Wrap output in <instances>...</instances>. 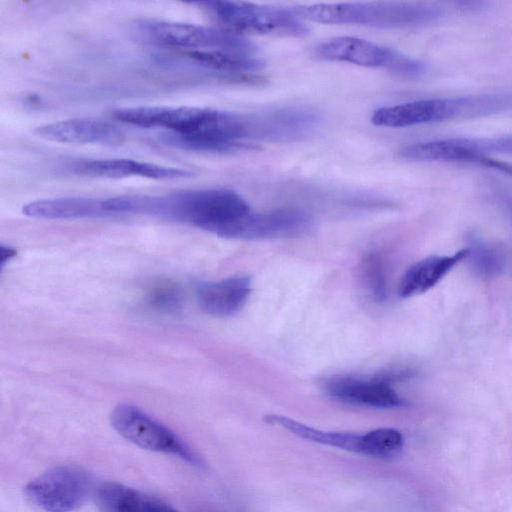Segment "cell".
Masks as SVG:
<instances>
[{"label": "cell", "instance_id": "obj_3", "mask_svg": "<svg viewBox=\"0 0 512 512\" xmlns=\"http://www.w3.org/2000/svg\"><path fill=\"white\" fill-rule=\"evenodd\" d=\"M129 34L139 42L187 51H223L258 55L257 47L235 33L202 25L140 20L129 26Z\"/></svg>", "mask_w": 512, "mask_h": 512}, {"label": "cell", "instance_id": "obj_26", "mask_svg": "<svg viewBox=\"0 0 512 512\" xmlns=\"http://www.w3.org/2000/svg\"><path fill=\"white\" fill-rule=\"evenodd\" d=\"M15 255V251L12 250L10 247H4L1 248V262L2 265H4V261L11 259Z\"/></svg>", "mask_w": 512, "mask_h": 512}, {"label": "cell", "instance_id": "obj_24", "mask_svg": "<svg viewBox=\"0 0 512 512\" xmlns=\"http://www.w3.org/2000/svg\"><path fill=\"white\" fill-rule=\"evenodd\" d=\"M494 200L512 222V196L508 193L497 191L494 193Z\"/></svg>", "mask_w": 512, "mask_h": 512}, {"label": "cell", "instance_id": "obj_12", "mask_svg": "<svg viewBox=\"0 0 512 512\" xmlns=\"http://www.w3.org/2000/svg\"><path fill=\"white\" fill-rule=\"evenodd\" d=\"M251 138L293 139L309 133L319 122L315 111L282 108L248 115Z\"/></svg>", "mask_w": 512, "mask_h": 512}, {"label": "cell", "instance_id": "obj_19", "mask_svg": "<svg viewBox=\"0 0 512 512\" xmlns=\"http://www.w3.org/2000/svg\"><path fill=\"white\" fill-rule=\"evenodd\" d=\"M263 419L266 423L278 425L305 440L364 454L363 435L361 434L324 431L279 414H267Z\"/></svg>", "mask_w": 512, "mask_h": 512}, {"label": "cell", "instance_id": "obj_23", "mask_svg": "<svg viewBox=\"0 0 512 512\" xmlns=\"http://www.w3.org/2000/svg\"><path fill=\"white\" fill-rule=\"evenodd\" d=\"M475 249H470V254L474 256L473 264L481 274L491 275L497 273L502 266V259L495 250L478 244Z\"/></svg>", "mask_w": 512, "mask_h": 512}, {"label": "cell", "instance_id": "obj_7", "mask_svg": "<svg viewBox=\"0 0 512 512\" xmlns=\"http://www.w3.org/2000/svg\"><path fill=\"white\" fill-rule=\"evenodd\" d=\"M92 489L90 474L75 465L55 466L24 487L26 498L45 512H72L87 499Z\"/></svg>", "mask_w": 512, "mask_h": 512}, {"label": "cell", "instance_id": "obj_1", "mask_svg": "<svg viewBox=\"0 0 512 512\" xmlns=\"http://www.w3.org/2000/svg\"><path fill=\"white\" fill-rule=\"evenodd\" d=\"M251 212L238 193L224 188L176 191L161 196L137 195L136 214L166 218L233 239Z\"/></svg>", "mask_w": 512, "mask_h": 512}, {"label": "cell", "instance_id": "obj_2", "mask_svg": "<svg viewBox=\"0 0 512 512\" xmlns=\"http://www.w3.org/2000/svg\"><path fill=\"white\" fill-rule=\"evenodd\" d=\"M302 20L384 28L423 27L441 22L446 11L437 5L407 2L314 4L293 9Z\"/></svg>", "mask_w": 512, "mask_h": 512}, {"label": "cell", "instance_id": "obj_20", "mask_svg": "<svg viewBox=\"0 0 512 512\" xmlns=\"http://www.w3.org/2000/svg\"><path fill=\"white\" fill-rule=\"evenodd\" d=\"M404 439L394 428H377L363 435L364 455L388 459L402 449Z\"/></svg>", "mask_w": 512, "mask_h": 512}, {"label": "cell", "instance_id": "obj_17", "mask_svg": "<svg viewBox=\"0 0 512 512\" xmlns=\"http://www.w3.org/2000/svg\"><path fill=\"white\" fill-rule=\"evenodd\" d=\"M23 214L42 219H77L106 216L102 199L88 197H60L27 203Z\"/></svg>", "mask_w": 512, "mask_h": 512}, {"label": "cell", "instance_id": "obj_18", "mask_svg": "<svg viewBox=\"0 0 512 512\" xmlns=\"http://www.w3.org/2000/svg\"><path fill=\"white\" fill-rule=\"evenodd\" d=\"M493 154L512 155V135L486 138L457 137L449 140L451 162L489 168Z\"/></svg>", "mask_w": 512, "mask_h": 512}, {"label": "cell", "instance_id": "obj_22", "mask_svg": "<svg viewBox=\"0 0 512 512\" xmlns=\"http://www.w3.org/2000/svg\"><path fill=\"white\" fill-rule=\"evenodd\" d=\"M362 276L373 298L384 300L386 296V279L384 263L377 254H369L362 264Z\"/></svg>", "mask_w": 512, "mask_h": 512}, {"label": "cell", "instance_id": "obj_16", "mask_svg": "<svg viewBox=\"0 0 512 512\" xmlns=\"http://www.w3.org/2000/svg\"><path fill=\"white\" fill-rule=\"evenodd\" d=\"M96 501L102 512H181L158 498L116 482L100 485Z\"/></svg>", "mask_w": 512, "mask_h": 512}, {"label": "cell", "instance_id": "obj_11", "mask_svg": "<svg viewBox=\"0 0 512 512\" xmlns=\"http://www.w3.org/2000/svg\"><path fill=\"white\" fill-rule=\"evenodd\" d=\"M454 119L451 97L421 99L376 109L371 122L376 126L401 128Z\"/></svg>", "mask_w": 512, "mask_h": 512}, {"label": "cell", "instance_id": "obj_13", "mask_svg": "<svg viewBox=\"0 0 512 512\" xmlns=\"http://www.w3.org/2000/svg\"><path fill=\"white\" fill-rule=\"evenodd\" d=\"M34 132L42 139L68 144H114L124 136L117 126L90 118L61 120L41 125Z\"/></svg>", "mask_w": 512, "mask_h": 512}, {"label": "cell", "instance_id": "obj_15", "mask_svg": "<svg viewBox=\"0 0 512 512\" xmlns=\"http://www.w3.org/2000/svg\"><path fill=\"white\" fill-rule=\"evenodd\" d=\"M469 254L470 249L465 248L450 256H430L414 263L399 282V295L408 298L428 291Z\"/></svg>", "mask_w": 512, "mask_h": 512}, {"label": "cell", "instance_id": "obj_8", "mask_svg": "<svg viewBox=\"0 0 512 512\" xmlns=\"http://www.w3.org/2000/svg\"><path fill=\"white\" fill-rule=\"evenodd\" d=\"M406 372H386L373 377L336 376L325 382L326 393L345 403L373 407L396 408L405 401L393 389L395 380L405 377Z\"/></svg>", "mask_w": 512, "mask_h": 512}, {"label": "cell", "instance_id": "obj_10", "mask_svg": "<svg viewBox=\"0 0 512 512\" xmlns=\"http://www.w3.org/2000/svg\"><path fill=\"white\" fill-rule=\"evenodd\" d=\"M69 168L76 175L106 179L142 177L154 180H175L188 178L194 174L187 169L127 158L81 160L72 163Z\"/></svg>", "mask_w": 512, "mask_h": 512}, {"label": "cell", "instance_id": "obj_5", "mask_svg": "<svg viewBox=\"0 0 512 512\" xmlns=\"http://www.w3.org/2000/svg\"><path fill=\"white\" fill-rule=\"evenodd\" d=\"M317 57L335 62L383 68L395 75L417 78L427 71V65L392 48L350 36L333 37L320 43Z\"/></svg>", "mask_w": 512, "mask_h": 512}, {"label": "cell", "instance_id": "obj_9", "mask_svg": "<svg viewBox=\"0 0 512 512\" xmlns=\"http://www.w3.org/2000/svg\"><path fill=\"white\" fill-rule=\"evenodd\" d=\"M313 226L312 217L298 208L250 212L240 222L234 239L259 240L300 236Z\"/></svg>", "mask_w": 512, "mask_h": 512}, {"label": "cell", "instance_id": "obj_25", "mask_svg": "<svg viewBox=\"0 0 512 512\" xmlns=\"http://www.w3.org/2000/svg\"><path fill=\"white\" fill-rule=\"evenodd\" d=\"M458 4L460 5L461 9L470 12L481 11L484 9V3L478 1H461L458 2Z\"/></svg>", "mask_w": 512, "mask_h": 512}, {"label": "cell", "instance_id": "obj_14", "mask_svg": "<svg viewBox=\"0 0 512 512\" xmlns=\"http://www.w3.org/2000/svg\"><path fill=\"white\" fill-rule=\"evenodd\" d=\"M250 293V277L240 275L202 283L197 288L196 297L199 306L209 315L227 317L245 305Z\"/></svg>", "mask_w": 512, "mask_h": 512}, {"label": "cell", "instance_id": "obj_21", "mask_svg": "<svg viewBox=\"0 0 512 512\" xmlns=\"http://www.w3.org/2000/svg\"><path fill=\"white\" fill-rule=\"evenodd\" d=\"M146 302L156 311L175 313L182 307V290L176 283L159 282L148 290Z\"/></svg>", "mask_w": 512, "mask_h": 512}, {"label": "cell", "instance_id": "obj_4", "mask_svg": "<svg viewBox=\"0 0 512 512\" xmlns=\"http://www.w3.org/2000/svg\"><path fill=\"white\" fill-rule=\"evenodd\" d=\"M200 6L230 31L301 37L309 27L293 10L234 1H204Z\"/></svg>", "mask_w": 512, "mask_h": 512}, {"label": "cell", "instance_id": "obj_6", "mask_svg": "<svg viewBox=\"0 0 512 512\" xmlns=\"http://www.w3.org/2000/svg\"><path fill=\"white\" fill-rule=\"evenodd\" d=\"M112 427L134 445L171 454L190 465H203L199 456L172 430L130 404H119L110 414Z\"/></svg>", "mask_w": 512, "mask_h": 512}]
</instances>
